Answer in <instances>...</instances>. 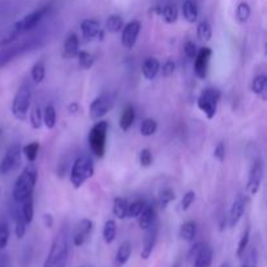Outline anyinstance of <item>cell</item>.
I'll return each instance as SVG.
<instances>
[{"instance_id": "obj_1", "label": "cell", "mask_w": 267, "mask_h": 267, "mask_svg": "<svg viewBox=\"0 0 267 267\" xmlns=\"http://www.w3.org/2000/svg\"><path fill=\"white\" fill-rule=\"evenodd\" d=\"M69 245H68V228L63 227L52 241L51 249L45 261L43 267H65L68 262Z\"/></svg>"}, {"instance_id": "obj_2", "label": "cell", "mask_w": 267, "mask_h": 267, "mask_svg": "<svg viewBox=\"0 0 267 267\" xmlns=\"http://www.w3.org/2000/svg\"><path fill=\"white\" fill-rule=\"evenodd\" d=\"M38 180V170L34 163H29L22 170L18 178L14 182L13 186V201L16 203H21L26 197L33 194Z\"/></svg>"}, {"instance_id": "obj_3", "label": "cell", "mask_w": 267, "mask_h": 267, "mask_svg": "<svg viewBox=\"0 0 267 267\" xmlns=\"http://www.w3.org/2000/svg\"><path fill=\"white\" fill-rule=\"evenodd\" d=\"M94 175V162L89 155H81L75 161L71 170V182L76 189L81 188Z\"/></svg>"}, {"instance_id": "obj_4", "label": "cell", "mask_w": 267, "mask_h": 267, "mask_svg": "<svg viewBox=\"0 0 267 267\" xmlns=\"http://www.w3.org/2000/svg\"><path fill=\"white\" fill-rule=\"evenodd\" d=\"M107 133H108V123L104 120H99L90 129L88 142H89L90 150L95 157L103 158L106 154Z\"/></svg>"}, {"instance_id": "obj_5", "label": "cell", "mask_w": 267, "mask_h": 267, "mask_svg": "<svg viewBox=\"0 0 267 267\" xmlns=\"http://www.w3.org/2000/svg\"><path fill=\"white\" fill-rule=\"evenodd\" d=\"M31 96H33V89H31L30 84H22L18 88L13 102H12V113L16 119L24 120L26 117L31 104Z\"/></svg>"}, {"instance_id": "obj_6", "label": "cell", "mask_w": 267, "mask_h": 267, "mask_svg": "<svg viewBox=\"0 0 267 267\" xmlns=\"http://www.w3.org/2000/svg\"><path fill=\"white\" fill-rule=\"evenodd\" d=\"M39 46V39L31 38L26 42H21L16 46H5V47L0 48V68H3L4 65H7L13 59L18 58L20 55L34 50L35 47Z\"/></svg>"}, {"instance_id": "obj_7", "label": "cell", "mask_w": 267, "mask_h": 267, "mask_svg": "<svg viewBox=\"0 0 267 267\" xmlns=\"http://www.w3.org/2000/svg\"><path fill=\"white\" fill-rule=\"evenodd\" d=\"M116 99L115 92H103L92 100L89 108V115L92 120H102L113 107Z\"/></svg>"}, {"instance_id": "obj_8", "label": "cell", "mask_w": 267, "mask_h": 267, "mask_svg": "<svg viewBox=\"0 0 267 267\" xmlns=\"http://www.w3.org/2000/svg\"><path fill=\"white\" fill-rule=\"evenodd\" d=\"M220 99V91L216 89H205L202 94L199 95L197 100V106L207 119H212L216 115V108H218V102Z\"/></svg>"}, {"instance_id": "obj_9", "label": "cell", "mask_w": 267, "mask_h": 267, "mask_svg": "<svg viewBox=\"0 0 267 267\" xmlns=\"http://www.w3.org/2000/svg\"><path fill=\"white\" fill-rule=\"evenodd\" d=\"M21 149L22 148L18 144L13 145V146H10L8 149L5 155H4L1 162H0V175H9L20 166L21 154H22Z\"/></svg>"}, {"instance_id": "obj_10", "label": "cell", "mask_w": 267, "mask_h": 267, "mask_svg": "<svg viewBox=\"0 0 267 267\" xmlns=\"http://www.w3.org/2000/svg\"><path fill=\"white\" fill-rule=\"evenodd\" d=\"M264 162L261 161V159L254 162L252 168H250L247 188H245V192H247V194L249 195V197H253V195H256L260 192L261 184H262V180H264Z\"/></svg>"}, {"instance_id": "obj_11", "label": "cell", "mask_w": 267, "mask_h": 267, "mask_svg": "<svg viewBox=\"0 0 267 267\" xmlns=\"http://www.w3.org/2000/svg\"><path fill=\"white\" fill-rule=\"evenodd\" d=\"M211 55L212 51L210 47H202L199 51H197V55L194 58V73L198 79H206Z\"/></svg>"}, {"instance_id": "obj_12", "label": "cell", "mask_w": 267, "mask_h": 267, "mask_svg": "<svg viewBox=\"0 0 267 267\" xmlns=\"http://www.w3.org/2000/svg\"><path fill=\"white\" fill-rule=\"evenodd\" d=\"M48 12H50V5H45V7L38 8L34 12L26 14L24 18H21V20L18 21V25H20L22 33H26V31L34 29L35 26L45 18V16Z\"/></svg>"}, {"instance_id": "obj_13", "label": "cell", "mask_w": 267, "mask_h": 267, "mask_svg": "<svg viewBox=\"0 0 267 267\" xmlns=\"http://www.w3.org/2000/svg\"><path fill=\"white\" fill-rule=\"evenodd\" d=\"M141 31L140 21H130L125 26H123L121 33V43L127 50H132L137 42V38Z\"/></svg>"}, {"instance_id": "obj_14", "label": "cell", "mask_w": 267, "mask_h": 267, "mask_svg": "<svg viewBox=\"0 0 267 267\" xmlns=\"http://www.w3.org/2000/svg\"><path fill=\"white\" fill-rule=\"evenodd\" d=\"M145 233L144 237V245H142V252H141V258L142 260H148L149 257L153 253V250H154L155 243H157L158 239V226L155 223H153L150 227H149Z\"/></svg>"}, {"instance_id": "obj_15", "label": "cell", "mask_w": 267, "mask_h": 267, "mask_svg": "<svg viewBox=\"0 0 267 267\" xmlns=\"http://www.w3.org/2000/svg\"><path fill=\"white\" fill-rule=\"evenodd\" d=\"M22 34H24V33L21 30L18 21L12 25H8L7 28L1 29V30H0V48L9 46L10 43H13V42L16 41V39H18Z\"/></svg>"}, {"instance_id": "obj_16", "label": "cell", "mask_w": 267, "mask_h": 267, "mask_svg": "<svg viewBox=\"0 0 267 267\" xmlns=\"http://www.w3.org/2000/svg\"><path fill=\"white\" fill-rule=\"evenodd\" d=\"M92 231V222L90 219H83L79 223L77 230H76L75 235H73V244L76 247H81L85 244L88 237L90 236V233Z\"/></svg>"}, {"instance_id": "obj_17", "label": "cell", "mask_w": 267, "mask_h": 267, "mask_svg": "<svg viewBox=\"0 0 267 267\" xmlns=\"http://www.w3.org/2000/svg\"><path fill=\"white\" fill-rule=\"evenodd\" d=\"M245 206H247V199L244 195H239L232 203L230 211V226L235 227L240 219L243 218L244 211H245Z\"/></svg>"}, {"instance_id": "obj_18", "label": "cell", "mask_w": 267, "mask_h": 267, "mask_svg": "<svg viewBox=\"0 0 267 267\" xmlns=\"http://www.w3.org/2000/svg\"><path fill=\"white\" fill-rule=\"evenodd\" d=\"M81 33L86 41L94 39L95 37H100L102 30H100V24L96 20H84L81 22Z\"/></svg>"}, {"instance_id": "obj_19", "label": "cell", "mask_w": 267, "mask_h": 267, "mask_svg": "<svg viewBox=\"0 0 267 267\" xmlns=\"http://www.w3.org/2000/svg\"><path fill=\"white\" fill-rule=\"evenodd\" d=\"M80 52V41L76 33H69L64 42V58H77Z\"/></svg>"}, {"instance_id": "obj_20", "label": "cell", "mask_w": 267, "mask_h": 267, "mask_svg": "<svg viewBox=\"0 0 267 267\" xmlns=\"http://www.w3.org/2000/svg\"><path fill=\"white\" fill-rule=\"evenodd\" d=\"M159 71H161V63L155 58H148L142 64V75L149 81L154 80Z\"/></svg>"}, {"instance_id": "obj_21", "label": "cell", "mask_w": 267, "mask_h": 267, "mask_svg": "<svg viewBox=\"0 0 267 267\" xmlns=\"http://www.w3.org/2000/svg\"><path fill=\"white\" fill-rule=\"evenodd\" d=\"M212 262V249L209 245H205L203 244L202 248L199 249V252L197 253V256L193 260V267H210Z\"/></svg>"}, {"instance_id": "obj_22", "label": "cell", "mask_w": 267, "mask_h": 267, "mask_svg": "<svg viewBox=\"0 0 267 267\" xmlns=\"http://www.w3.org/2000/svg\"><path fill=\"white\" fill-rule=\"evenodd\" d=\"M12 214H13L14 219V233H16L17 239H22V237L25 236V233H26V227H28V224L25 222L20 209H18L16 205H13V207H12Z\"/></svg>"}, {"instance_id": "obj_23", "label": "cell", "mask_w": 267, "mask_h": 267, "mask_svg": "<svg viewBox=\"0 0 267 267\" xmlns=\"http://www.w3.org/2000/svg\"><path fill=\"white\" fill-rule=\"evenodd\" d=\"M134 119H136V110L132 104H128L125 108H124L121 116H120L119 120V125L121 128L123 132H128L129 128L133 125Z\"/></svg>"}, {"instance_id": "obj_24", "label": "cell", "mask_w": 267, "mask_h": 267, "mask_svg": "<svg viewBox=\"0 0 267 267\" xmlns=\"http://www.w3.org/2000/svg\"><path fill=\"white\" fill-rule=\"evenodd\" d=\"M138 219V226L141 230H148L149 227L154 223L155 220V211L151 206H145L144 210L141 211L140 215L137 216Z\"/></svg>"}, {"instance_id": "obj_25", "label": "cell", "mask_w": 267, "mask_h": 267, "mask_svg": "<svg viewBox=\"0 0 267 267\" xmlns=\"http://www.w3.org/2000/svg\"><path fill=\"white\" fill-rule=\"evenodd\" d=\"M130 254H132V244L129 241H124L117 249L116 257H115V266L123 267L130 258Z\"/></svg>"}, {"instance_id": "obj_26", "label": "cell", "mask_w": 267, "mask_h": 267, "mask_svg": "<svg viewBox=\"0 0 267 267\" xmlns=\"http://www.w3.org/2000/svg\"><path fill=\"white\" fill-rule=\"evenodd\" d=\"M182 16L190 24H194L198 20V8L193 0H185L182 3Z\"/></svg>"}, {"instance_id": "obj_27", "label": "cell", "mask_w": 267, "mask_h": 267, "mask_svg": "<svg viewBox=\"0 0 267 267\" xmlns=\"http://www.w3.org/2000/svg\"><path fill=\"white\" fill-rule=\"evenodd\" d=\"M21 203H22V206H21L20 211L24 216L26 224L29 226L33 222V218H34V198H33V194L26 197Z\"/></svg>"}, {"instance_id": "obj_28", "label": "cell", "mask_w": 267, "mask_h": 267, "mask_svg": "<svg viewBox=\"0 0 267 267\" xmlns=\"http://www.w3.org/2000/svg\"><path fill=\"white\" fill-rule=\"evenodd\" d=\"M128 206H129V202L127 198H123V197L115 198L113 199V215L119 219L128 218Z\"/></svg>"}, {"instance_id": "obj_29", "label": "cell", "mask_w": 267, "mask_h": 267, "mask_svg": "<svg viewBox=\"0 0 267 267\" xmlns=\"http://www.w3.org/2000/svg\"><path fill=\"white\" fill-rule=\"evenodd\" d=\"M195 235H197V224L195 222H186L184 223L181 227H180V237H181L184 241H188V243H192L193 240L195 239Z\"/></svg>"}, {"instance_id": "obj_30", "label": "cell", "mask_w": 267, "mask_h": 267, "mask_svg": "<svg viewBox=\"0 0 267 267\" xmlns=\"http://www.w3.org/2000/svg\"><path fill=\"white\" fill-rule=\"evenodd\" d=\"M43 124L47 129H54L56 125V110L52 104H47L43 111Z\"/></svg>"}, {"instance_id": "obj_31", "label": "cell", "mask_w": 267, "mask_h": 267, "mask_svg": "<svg viewBox=\"0 0 267 267\" xmlns=\"http://www.w3.org/2000/svg\"><path fill=\"white\" fill-rule=\"evenodd\" d=\"M116 232H117V226L116 222L113 219L107 220L104 223V227H103V239L106 241L107 244H111L116 237Z\"/></svg>"}, {"instance_id": "obj_32", "label": "cell", "mask_w": 267, "mask_h": 267, "mask_svg": "<svg viewBox=\"0 0 267 267\" xmlns=\"http://www.w3.org/2000/svg\"><path fill=\"white\" fill-rule=\"evenodd\" d=\"M161 14L167 24H174V22L178 21V8L175 5H172V4H167L163 8H161Z\"/></svg>"}, {"instance_id": "obj_33", "label": "cell", "mask_w": 267, "mask_h": 267, "mask_svg": "<svg viewBox=\"0 0 267 267\" xmlns=\"http://www.w3.org/2000/svg\"><path fill=\"white\" fill-rule=\"evenodd\" d=\"M21 150H22V154L28 159L29 163H34L37 161L38 153H39V144L38 142H30V144L24 146Z\"/></svg>"}, {"instance_id": "obj_34", "label": "cell", "mask_w": 267, "mask_h": 267, "mask_svg": "<svg viewBox=\"0 0 267 267\" xmlns=\"http://www.w3.org/2000/svg\"><path fill=\"white\" fill-rule=\"evenodd\" d=\"M124 26V21L123 18L117 16V14H112L110 17L107 18L106 21V29L107 31H110V33H119L121 31Z\"/></svg>"}, {"instance_id": "obj_35", "label": "cell", "mask_w": 267, "mask_h": 267, "mask_svg": "<svg viewBox=\"0 0 267 267\" xmlns=\"http://www.w3.org/2000/svg\"><path fill=\"white\" fill-rule=\"evenodd\" d=\"M46 76V67L45 63L42 62H37L34 65H33V68H31V79L34 81L35 84H41L43 80H45Z\"/></svg>"}, {"instance_id": "obj_36", "label": "cell", "mask_w": 267, "mask_h": 267, "mask_svg": "<svg viewBox=\"0 0 267 267\" xmlns=\"http://www.w3.org/2000/svg\"><path fill=\"white\" fill-rule=\"evenodd\" d=\"M157 129H158V123L154 119H145L140 127L141 134H142L144 137H150V136L155 134Z\"/></svg>"}, {"instance_id": "obj_37", "label": "cell", "mask_w": 267, "mask_h": 267, "mask_svg": "<svg viewBox=\"0 0 267 267\" xmlns=\"http://www.w3.org/2000/svg\"><path fill=\"white\" fill-rule=\"evenodd\" d=\"M250 14H252V9H250V5L248 3H240L236 8V18L239 22L241 24H245L248 20L250 18Z\"/></svg>"}, {"instance_id": "obj_38", "label": "cell", "mask_w": 267, "mask_h": 267, "mask_svg": "<svg viewBox=\"0 0 267 267\" xmlns=\"http://www.w3.org/2000/svg\"><path fill=\"white\" fill-rule=\"evenodd\" d=\"M197 37L203 42H207L211 39L212 30L207 21H202V22H199L198 24V26H197Z\"/></svg>"}, {"instance_id": "obj_39", "label": "cell", "mask_w": 267, "mask_h": 267, "mask_svg": "<svg viewBox=\"0 0 267 267\" xmlns=\"http://www.w3.org/2000/svg\"><path fill=\"white\" fill-rule=\"evenodd\" d=\"M30 123L34 129H39L43 124V113H42L39 106H34L30 111Z\"/></svg>"}, {"instance_id": "obj_40", "label": "cell", "mask_w": 267, "mask_h": 267, "mask_svg": "<svg viewBox=\"0 0 267 267\" xmlns=\"http://www.w3.org/2000/svg\"><path fill=\"white\" fill-rule=\"evenodd\" d=\"M146 206L144 199H136L134 202L129 203L128 206V218H137L141 214V211L144 210V207Z\"/></svg>"}, {"instance_id": "obj_41", "label": "cell", "mask_w": 267, "mask_h": 267, "mask_svg": "<svg viewBox=\"0 0 267 267\" xmlns=\"http://www.w3.org/2000/svg\"><path fill=\"white\" fill-rule=\"evenodd\" d=\"M267 85V77L265 75H258L254 77L253 83H252V91L254 94H261L265 91V88Z\"/></svg>"}, {"instance_id": "obj_42", "label": "cell", "mask_w": 267, "mask_h": 267, "mask_svg": "<svg viewBox=\"0 0 267 267\" xmlns=\"http://www.w3.org/2000/svg\"><path fill=\"white\" fill-rule=\"evenodd\" d=\"M77 59H79V65L83 69H90L94 64V56L86 51H80Z\"/></svg>"}, {"instance_id": "obj_43", "label": "cell", "mask_w": 267, "mask_h": 267, "mask_svg": "<svg viewBox=\"0 0 267 267\" xmlns=\"http://www.w3.org/2000/svg\"><path fill=\"white\" fill-rule=\"evenodd\" d=\"M249 237H250V227L247 226V228L244 230L243 236L240 239L239 247H237V256L239 257H243V254L245 253V250L248 249V245H249Z\"/></svg>"}, {"instance_id": "obj_44", "label": "cell", "mask_w": 267, "mask_h": 267, "mask_svg": "<svg viewBox=\"0 0 267 267\" xmlns=\"http://www.w3.org/2000/svg\"><path fill=\"white\" fill-rule=\"evenodd\" d=\"M245 258L243 261V267H257L258 264V254L254 248L245 252Z\"/></svg>"}, {"instance_id": "obj_45", "label": "cell", "mask_w": 267, "mask_h": 267, "mask_svg": "<svg viewBox=\"0 0 267 267\" xmlns=\"http://www.w3.org/2000/svg\"><path fill=\"white\" fill-rule=\"evenodd\" d=\"M175 198H176L175 192H174L172 189L170 188L163 189V190L159 193V205H161L162 207H166V206L170 205Z\"/></svg>"}, {"instance_id": "obj_46", "label": "cell", "mask_w": 267, "mask_h": 267, "mask_svg": "<svg viewBox=\"0 0 267 267\" xmlns=\"http://www.w3.org/2000/svg\"><path fill=\"white\" fill-rule=\"evenodd\" d=\"M9 227L5 222H0V250H3L4 248L8 245L9 241Z\"/></svg>"}, {"instance_id": "obj_47", "label": "cell", "mask_w": 267, "mask_h": 267, "mask_svg": "<svg viewBox=\"0 0 267 267\" xmlns=\"http://www.w3.org/2000/svg\"><path fill=\"white\" fill-rule=\"evenodd\" d=\"M140 165L142 167H150L153 165V154L149 149H144L140 153Z\"/></svg>"}, {"instance_id": "obj_48", "label": "cell", "mask_w": 267, "mask_h": 267, "mask_svg": "<svg viewBox=\"0 0 267 267\" xmlns=\"http://www.w3.org/2000/svg\"><path fill=\"white\" fill-rule=\"evenodd\" d=\"M194 199H195V193L193 192V190H189V192L185 193L184 197H182V199H181L182 211H186V210L192 206V203L194 202Z\"/></svg>"}, {"instance_id": "obj_49", "label": "cell", "mask_w": 267, "mask_h": 267, "mask_svg": "<svg viewBox=\"0 0 267 267\" xmlns=\"http://www.w3.org/2000/svg\"><path fill=\"white\" fill-rule=\"evenodd\" d=\"M176 71V64L172 60H167V62L163 64V67H162V73H163V76L165 77H170V76H172L174 73H175Z\"/></svg>"}, {"instance_id": "obj_50", "label": "cell", "mask_w": 267, "mask_h": 267, "mask_svg": "<svg viewBox=\"0 0 267 267\" xmlns=\"http://www.w3.org/2000/svg\"><path fill=\"white\" fill-rule=\"evenodd\" d=\"M184 52L186 58L189 59H194L195 55H197V47L193 42H186L184 45Z\"/></svg>"}, {"instance_id": "obj_51", "label": "cell", "mask_w": 267, "mask_h": 267, "mask_svg": "<svg viewBox=\"0 0 267 267\" xmlns=\"http://www.w3.org/2000/svg\"><path fill=\"white\" fill-rule=\"evenodd\" d=\"M214 157L219 162H224V159H226V148H224V144H223V142H219L218 146L215 148V150H214Z\"/></svg>"}, {"instance_id": "obj_52", "label": "cell", "mask_w": 267, "mask_h": 267, "mask_svg": "<svg viewBox=\"0 0 267 267\" xmlns=\"http://www.w3.org/2000/svg\"><path fill=\"white\" fill-rule=\"evenodd\" d=\"M202 245H203L202 243L194 244V247H193L192 249H190V252H189V260H192V261L194 260V257H195V256H197V253H198V252H199V249L202 248Z\"/></svg>"}, {"instance_id": "obj_53", "label": "cell", "mask_w": 267, "mask_h": 267, "mask_svg": "<svg viewBox=\"0 0 267 267\" xmlns=\"http://www.w3.org/2000/svg\"><path fill=\"white\" fill-rule=\"evenodd\" d=\"M43 220H45L46 227H48V228H51L52 224H54V219H52V216L50 215V214H46V215L43 216Z\"/></svg>"}, {"instance_id": "obj_54", "label": "cell", "mask_w": 267, "mask_h": 267, "mask_svg": "<svg viewBox=\"0 0 267 267\" xmlns=\"http://www.w3.org/2000/svg\"><path fill=\"white\" fill-rule=\"evenodd\" d=\"M68 111L71 113L79 112V104H77V103H76V102L71 103V104H69V106H68Z\"/></svg>"}, {"instance_id": "obj_55", "label": "cell", "mask_w": 267, "mask_h": 267, "mask_svg": "<svg viewBox=\"0 0 267 267\" xmlns=\"http://www.w3.org/2000/svg\"><path fill=\"white\" fill-rule=\"evenodd\" d=\"M0 267H7V258H5V256H0Z\"/></svg>"}, {"instance_id": "obj_56", "label": "cell", "mask_w": 267, "mask_h": 267, "mask_svg": "<svg viewBox=\"0 0 267 267\" xmlns=\"http://www.w3.org/2000/svg\"><path fill=\"white\" fill-rule=\"evenodd\" d=\"M219 267H231V266H230V264H228V262H224V264L220 265Z\"/></svg>"}, {"instance_id": "obj_57", "label": "cell", "mask_w": 267, "mask_h": 267, "mask_svg": "<svg viewBox=\"0 0 267 267\" xmlns=\"http://www.w3.org/2000/svg\"><path fill=\"white\" fill-rule=\"evenodd\" d=\"M1 136H3V129H0V140H1Z\"/></svg>"}, {"instance_id": "obj_58", "label": "cell", "mask_w": 267, "mask_h": 267, "mask_svg": "<svg viewBox=\"0 0 267 267\" xmlns=\"http://www.w3.org/2000/svg\"><path fill=\"white\" fill-rule=\"evenodd\" d=\"M172 267H180V265L176 264V265H174V266H172Z\"/></svg>"}]
</instances>
